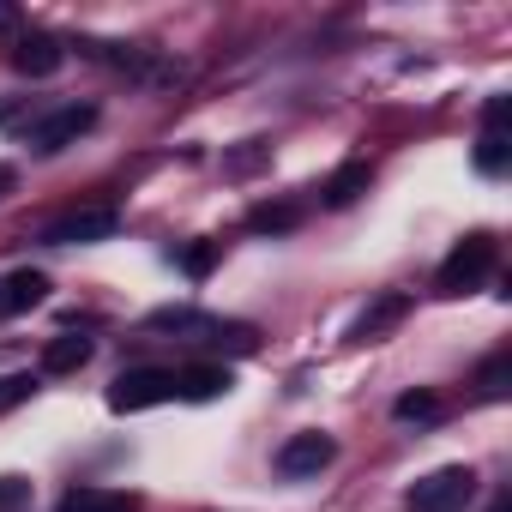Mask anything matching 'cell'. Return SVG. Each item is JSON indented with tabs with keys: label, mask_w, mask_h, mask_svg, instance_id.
Returning a JSON list of instances; mask_svg holds the SVG:
<instances>
[{
	"label": "cell",
	"mask_w": 512,
	"mask_h": 512,
	"mask_svg": "<svg viewBox=\"0 0 512 512\" xmlns=\"http://www.w3.org/2000/svg\"><path fill=\"white\" fill-rule=\"evenodd\" d=\"M145 332H169L181 344H229V350H253V326H235V320H217V314H199V308H157L145 314Z\"/></svg>",
	"instance_id": "1"
},
{
	"label": "cell",
	"mask_w": 512,
	"mask_h": 512,
	"mask_svg": "<svg viewBox=\"0 0 512 512\" xmlns=\"http://www.w3.org/2000/svg\"><path fill=\"white\" fill-rule=\"evenodd\" d=\"M91 127H97V109H91V103H67V109H49L43 121H31V127H25V145L43 151V157H55V151H67V145H79Z\"/></svg>",
	"instance_id": "2"
},
{
	"label": "cell",
	"mask_w": 512,
	"mask_h": 512,
	"mask_svg": "<svg viewBox=\"0 0 512 512\" xmlns=\"http://www.w3.org/2000/svg\"><path fill=\"white\" fill-rule=\"evenodd\" d=\"M470 494H476V470L446 464V470H428V476L410 488V512H464Z\"/></svg>",
	"instance_id": "3"
},
{
	"label": "cell",
	"mask_w": 512,
	"mask_h": 512,
	"mask_svg": "<svg viewBox=\"0 0 512 512\" xmlns=\"http://www.w3.org/2000/svg\"><path fill=\"white\" fill-rule=\"evenodd\" d=\"M488 266H494V241L488 235H470V241H458L452 253H446V266H440V296H464V290H476L482 278H488Z\"/></svg>",
	"instance_id": "4"
},
{
	"label": "cell",
	"mask_w": 512,
	"mask_h": 512,
	"mask_svg": "<svg viewBox=\"0 0 512 512\" xmlns=\"http://www.w3.org/2000/svg\"><path fill=\"white\" fill-rule=\"evenodd\" d=\"M175 398V374L169 368H133L109 386V410L133 416V410H151V404H169Z\"/></svg>",
	"instance_id": "5"
},
{
	"label": "cell",
	"mask_w": 512,
	"mask_h": 512,
	"mask_svg": "<svg viewBox=\"0 0 512 512\" xmlns=\"http://www.w3.org/2000/svg\"><path fill=\"white\" fill-rule=\"evenodd\" d=\"M85 55H91V61H103V67H115V73H127V79H139V85H181V67H175V61H151L145 49L85 43Z\"/></svg>",
	"instance_id": "6"
},
{
	"label": "cell",
	"mask_w": 512,
	"mask_h": 512,
	"mask_svg": "<svg viewBox=\"0 0 512 512\" xmlns=\"http://www.w3.org/2000/svg\"><path fill=\"white\" fill-rule=\"evenodd\" d=\"M115 229H121V211H109V205H85V211H67L61 223H49L43 241H49V247H85V241H109Z\"/></svg>",
	"instance_id": "7"
},
{
	"label": "cell",
	"mask_w": 512,
	"mask_h": 512,
	"mask_svg": "<svg viewBox=\"0 0 512 512\" xmlns=\"http://www.w3.org/2000/svg\"><path fill=\"white\" fill-rule=\"evenodd\" d=\"M332 458H338L332 434H290V440L278 446V470H284V476H320Z\"/></svg>",
	"instance_id": "8"
},
{
	"label": "cell",
	"mask_w": 512,
	"mask_h": 512,
	"mask_svg": "<svg viewBox=\"0 0 512 512\" xmlns=\"http://www.w3.org/2000/svg\"><path fill=\"white\" fill-rule=\"evenodd\" d=\"M43 302H49V278L43 272H31V266L0 272V320H19V314H31Z\"/></svg>",
	"instance_id": "9"
},
{
	"label": "cell",
	"mask_w": 512,
	"mask_h": 512,
	"mask_svg": "<svg viewBox=\"0 0 512 512\" xmlns=\"http://www.w3.org/2000/svg\"><path fill=\"white\" fill-rule=\"evenodd\" d=\"M404 314H410V296H380L374 308H362V314H356L350 338H356V344H374V338H386V332H392Z\"/></svg>",
	"instance_id": "10"
},
{
	"label": "cell",
	"mask_w": 512,
	"mask_h": 512,
	"mask_svg": "<svg viewBox=\"0 0 512 512\" xmlns=\"http://www.w3.org/2000/svg\"><path fill=\"white\" fill-rule=\"evenodd\" d=\"M235 380H229V368H187V374H175V398H187V404H211V398H223Z\"/></svg>",
	"instance_id": "11"
},
{
	"label": "cell",
	"mask_w": 512,
	"mask_h": 512,
	"mask_svg": "<svg viewBox=\"0 0 512 512\" xmlns=\"http://www.w3.org/2000/svg\"><path fill=\"white\" fill-rule=\"evenodd\" d=\"M13 61H19V73H31V79H49V73H61V61H67V49H61L55 37H25Z\"/></svg>",
	"instance_id": "12"
},
{
	"label": "cell",
	"mask_w": 512,
	"mask_h": 512,
	"mask_svg": "<svg viewBox=\"0 0 512 512\" xmlns=\"http://www.w3.org/2000/svg\"><path fill=\"white\" fill-rule=\"evenodd\" d=\"M91 362V338H49L43 344V374H73V368H85Z\"/></svg>",
	"instance_id": "13"
},
{
	"label": "cell",
	"mask_w": 512,
	"mask_h": 512,
	"mask_svg": "<svg viewBox=\"0 0 512 512\" xmlns=\"http://www.w3.org/2000/svg\"><path fill=\"white\" fill-rule=\"evenodd\" d=\"M61 512H139L133 494H115V488H73L61 500Z\"/></svg>",
	"instance_id": "14"
},
{
	"label": "cell",
	"mask_w": 512,
	"mask_h": 512,
	"mask_svg": "<svg viewBox=\"0 0 512 512\" xmlns=\"http://www.w3.org/2000/svg\"><path fill=\"white\" fill-rule=\"evenodd\" d=\"M356 193H368V163H344V169L326 181V205H350Z\"/></svg>",
	"instance_id": "15"
},
{
	"label": "cell",
	"mask_w": 512,
	"mask_h": 512,
	"mask_svg": "<svg viewBox=\"0 0 512 512\" xmlns=\"http://www.w3.org/2000/svg\"><path fill=\"white\" fill-rule=\"evenodd\" d=\"M506 157H512L506 133H500V127H488V133H482V145H476V169H482V175H500V169H506Z\"/></svg>",
	"instance_id": "16"
},
{
	"label": "cell",
	"mask_w": 512,
	"mask_h": 512,
	"mask_svg": "<svg viewBox=\"0 0 512 512\" xmlns=\"http://www.w3.org/2000/svg\"><path fill=\"white\" fill-rule=\"evenodd\" d=\"M31 392H37V374H0V416L31 404Z\"/></svg>",
	"instance_id": "17"
},
{
	"label": "cell",
	"mask_w": 512,
	"mask_h": 512,
	"mask_svg": "<svg viewBox=\"0 0 512 512\" xmlns=\"http://www.w3.org/2000/svg\"><path fill=\"white\" fill-rule=\"evenodd\" d=\"M506 380H512V356H494V362L476 374V392H482V398H506Z\"/></svg>",
	"instance_id": "18"
},
{
	"label": "cell",
	"mask_w": 512,
	"mask_h": 512,
	"mask_svg": "<svg viewBox=\"0 0 512 512\" xmlns=\"http://www.w3.org/2000/svg\"><path fill=\"white\" fill-rule=\"evenodd\" d=\"M392 410H398V422H428V416H440V398L434 392H404Z\"/></svg>",
	"instance_id": "19"
},
{
	"label": "cell",
	"mask_w": 512,
	"mask_h": 512,
	"mask_svg": "<svg viewBox=\"0 0 512 512\" xmlns=\"http://www.w3.org/2000/svg\"><path fill=\"white\" fill-rule=\"evenodd\" d=\"M266 157H272V145H260V139H247V151L223 157V169H229V175H253V169H260Z\"/></svg>",
	"instance_id": "20"
},
{
	"label": "cell",
	"mask_w": 512,
	"mask_h": 512,
	"mask_svg": "<svg viewBox=\"0 0 512 512\" xmlns=\"http://www.w3.org/2000/svg\"><path fill=\"white\" fill-rule=\"evenodd\" d=\"M211 266H217V247H211V241H199V247L181 253V272H187V278H205Z\"/></svg>",
	"instance_id": "21"
},
{
	"label": "cell",
	"mask_w": 512,
	"mask_h": 512,
	"mask_svg": "<svg viewBox=\"0 0 512 512\" xmlns=\"http://www.w3.org/2000/svg\"><path fill=\"white\" fill-rule=\"evenodd\" d=\"M31 500V482L25 476H0V512H19Z\"/></svg>",
	"instance_id": "22"
},
{
	"label": "cell",
	"mask_w": 512,
	"mask_h": 512,
	"mask_svg": "<svg viewBox=\"0 0 512 512\" xmlns=\"http://www.w3.org/2000/svg\"><path fill=\"white\" fill-rule=\"evenodd\" d=\"M247 223H253V229H290V223H296V211H290V205H260Z\"/></svg>",
	"instance_id": "23"
},
{
	"label": "cell",
	"mask_w": 512,
	"mask_h": 512,
	"mask_svg": "<svg viewBox=\"0 0 512 512\" xmlns=\"http://www.w3.org/2000/svg\"><path fill=\"white\" fill-rule=\"evenodd\" d=\"M13 25H19V13H13V7H0V31H13Z\"/></svg>",
	"instance_id": "24"
}]
</instances>
